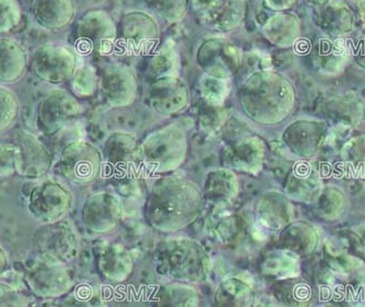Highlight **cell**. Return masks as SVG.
Wrapping results in <instances>:
<instances>
[{
  "label": "cell",
  "mask_w": 365,
  "mask_h": 307,
  "mask_svg": "<svg viewBox=\"0 0 365 307\" xmlns=\"http://www.w3.org/2000/svg\"><path fill=\"white\" fill-rule=\"evenodd\" d=\"M98 80L91 67H82L73 76V89L77 95L91 96L96 92Z\"/></svg>",
  "instance_id": "74e56055"
},
{
  "label": "cell",
  "mask_w": 365,
  "mask_h": 307,
  "mask_svg": "<svg viewBox=\"0 0 365 307\" xmlns=\"http://www.w3.org/2000/svg\"><path fill=\"white\" fill-rule=\"evenodd\" d=\"M245 0H222L220 6L206 19L211 28L225 33L239 28L245 19Z\"/></svg>",
  "instance_id": "83f0119b"
},
{
  "label": "cell",
  "mask_w": 365,
  "mask_h": 307,
  "mask_svg": "<svg viewBox=\"0 0 365 307\" xmlns=\"http://www.w3.org/2000/svg\"><path fill=\"white\" fill-rule=\"evenodd\" d=\"M354 57L356 63L362 68L365 69V34L356 42V48H354Z\"/></svg>",
  "instance_id": "b9f144b4"
},
{
  "label": "cell",
  "mask_w": 365,
  "mask_h": 307,
  "mask_svg": "<svg viewBox=\"0 0 365 307\" xmlns=\"http://www.w3.org/2000/svg\"><path fill=\"white\" fill-rule=\"evenodd\" d=\"M281 247L299 257L307 255L315 249L317 235L311 225L303 222H294L287 225L280 235Z\"/></svg>",
  "instance_id": "484cf974"
},
{
  "label": "cell",
  "mask_w": 365,
  "mask_h": 307,
  "mask_svg": "<svg viewBox=\"0 0 365 307\" xmlns=\"http://www.w3.org/2000/svg\"><path fill=\"white\" fill-rule=\"evenodd\" d=\"M198 90L205 103L215 106L223 105L230 94L229 80L205 75L199 80Z\"/></svg>",
  "instance_id": "d6a6232c"
},
{
  "label": "cell",
  "mask_w": 365,
  "mask_h": 307,
  "mask_svg": "<svg viewBox=\"0 0 365 307\" xmlns=\"http://www.w3.org/2000/svg\"><path fill=\"white\" fill-rule=\"evenodd\" d=\"M328 1H330V0H307V3L315 6V7H317V6L323 5V4L328 3Z\"/></svg>",
  "instance_id": "ee69618b"
},
{
  "label": "cell",
  "mask_w": 365,
  "mask_h": 307,
  "mask_svg": "<svg viewBox=\"0 0 365 307\" xmlns=\"http://www.w3.org/2000/svg\"><path fill=\"white\" fill-rule=\"evenodd\" d=\"M178 65L180 59L173 43H168L153 55L148 66V73L153 79L165 76H178Z\"/></svg>",
  "instance_id": "1f68e13d"
},
{
  "label": "cell",
  "mask_w": 365,
  "mask_h": 307,
  "mask_svg": "<svg viewBox=\"0 0 365 307\" xmlns=\"http://www.w3.org/2000/svg\"><path fill=\"white\" fill-rule=\"evenodd\" d=\"M160 38L155 18L143 11L124 14L118 26V40L131 54H145L153 50Z\"/></svg>",
  "instance_id": "ba28073f"
},
{
  "label": "cell",
  "mask_w": 365,
  "mask_h": 307,
  "mask_svg": "<svg viewBox=\"0 0 365 307\" xmlns=\"http://www.w3.org/2000/svg\"><path fill=\"white\" fill-rule=\"evenodd\" d=\"M33 16L36 21L49 30L63 28L75 16L73 0H36Z\"/></svg>",
  "instance_id": "44dd1931"
},
{
  "label": "cell",
  "mask_w": 365,
  "mask_h": 307,
  "mask_svg": "<svg viewBox=\"0 0 365 307\" xmlns=\"http://www.w3.org/2000/svg\"><path fill=\"white\" fill-rule=\"evenodd\" d=\"M18 103L14 94L7 90L0 89V124L9 122L14 118Z\"/></svg>",
  "instance_id": "ab89813d"
},
{
  "label": "cell",
  "mask_w": 365,
  "mask_h": 307,
  "mask_svg": "<svg viewBox=\"0 0 365 307\" xmlns=\"http://www.w3.org/2000/svg\"><path fill=\"white\" fill-rule=\"evenodd\" d=\"M26 53L19 43L11 38H0V80L14 81L24 73Z\"/></svg>",
  "instance_id": "f1b7e54d"
},
{
  "label": "cell",
  "mask_w": 365,
  "mask_h": 307,
  "mask_svg": "<svg viewBox=\"0 0 365 307\" xmlns=\"http://www.w3.org/2000/svg\"><path fill=\"white\" fill-rule=\"evenodd\" d=\"M266 147L257 136L245 137L225 147L221 162L227 169L239 173L257 176L264 167Z\"/></svg>",
  "instance_id": "7c38bea8"
},
{
  "label": "cell",
  "mask_w": 365,
  "mask_h": 307,
  "mask_svg": "<svg viewBox=\"0 0 365 307\" xmlns=\"http://www.w3.org/2000/svg\"><path fill=\"white\" fill-rule=\"evenodd\" d=\"M145 7L164 21H178L185 16L190 0H143Z\"/></svg>",
  "instance_id": "836d02e7"
},
{
  "label": "cell",
  "mask_w": 365,
  "mask_h": 307,
  "mask_svg": "<svg viewBox=\"0 0 365 307\" xmlns=\"http://www.w3.org/2000/svg\"><path fill=\"white\" fill-rule=\"evenodd\" d=\"M227 120V110L225 106L210 105L205 103L198 114L199 126L207 132H215L225 125Z\"/></svg>",
  "instance_id": "8d00e7d4"
},
{
  "label": "cell",
  "mask_w": 365,
  "mask_h": 307,
  "mask_svg": "<svg viewBox=\"0 0 365 307\" xmlns=\"http://www.w3.org/2000/svg\"><path fill=\"white\" fill-rule=\"evenodd\" d=\"M157 303L163 306H198L200 296L190 284L174 280L159 288Z\"/></svg>",
  "instance_id": "4dcf8cb0"
},
{
  "label": "cell",
  "mask_w": 365,
  "mask_h": 307,
  "mask_svg": "<svg viewBox=\"0 0 365 307\" xmlns=\"http://www.w3.org/2000/svg\"><path fill=\"white\" fill-rule=\"evenodd\" d=\"M96 261L102 277L113 283L126 281L134 271L133 256L118 243L102 245L96 255Z\"/></svg>",
  "instance_id": "9a60e30c"
},
{
  "label": "cell",
  "mask_w": 365,
  "mask_h": 307,
  "mask_svg": "<svg viewBox=\"0 0 365 307\" xmlns=\"http://www.w3.org/2000/svg\"><path fill=\"white\" fill-rule=\"evenodd\" d=\"M344 160L354 176H365V137L346 143L344 148Z\"/></svg>",
  "instance_id": "e575fe53"
},
{
  "label": "cell",
  "mask_w": 365,
  "mask_h": 307,
  "mask_svg": "<svg viewBox=\"0 0 365 307\" xmlns=\"http://www.w3.org/2000/svg\"><path fill=\"white\" fill-rule=\"evenodd\" d=\"M204 207L202 190L194 182L165 176L155 182L148 196L145 217L158 232L176 233L196 221Z\"/></svg>",
  "instance_id": "6da1fadb"
},
{
  "label": "cell",
  "mask_w": 365,
  "mask_h": 307,
  "mask_svg": "<svg viewBox=\"0 0 365 307\" xmlns=\"http://www.w3.org/2000/svg\"><path fill=\"white\" fill-rule=\"evenodd\" d=\"M33 65L36 73L45 80L61 83L75 73L77 56L67 47L48 44L36 51Z\"/></svg>",
  "instance_id": "5bb4252c"
},
{
  "label": "cell",
  "mask_w": 365,
  "mask_h": 307,
  "mask_svg": "<svg viewBox=\"0 0 365 307\" xmlns=\"http://www.w3.org/2000/svg\"><path fill=\"white\" fill-rule=\"evenodd\" d=\"M255 214L264 228L272 231L284 230L293 220V207L286 196L270 190L258 198Z\"/></svg>",
  "instance_id": "2e32d148"
},
{
  "label": "cell",
  "mask_w": 365,
  "mask_h": 307,
  "mask_svg": "<svg viewBox=\"0 0 365 307\" xmlns=\"http://www.w3.org/2000/svg\"><path fill=\"white\" fill-rule=\"evenodd\" d=\"M260 274L278 280L297 278L300 274L299 259L287 249H276L264 253L258 264Z\"/></svg>",
  "instance_id": "cb8c5ba5"
},
{
  "label": "cell",
  "mask_w": 365,
  "mask_h": 307,
  "mask_svg": "<svg viewBox=\"0 0 365 307\" xmlns=\"http://www.w3.org/2000/svg\"><path fill=\"white\" fill-rule=\"evenodd\" d=\"M240 192V182L237 173L227 167L209 171L205 179V202L215 207H230L237 199Z\"/></svg>",
  "instance_id": "e0dca14e"
},
{
  "label": "cell",
  "mask_w": 365,
  "mask_h": 307,
  "mask_svg": "<svg viewBox=\"0 0 365 307\" xmlns=\"http://www.w3.org/2000/svg\"><path fill=\"white\" fill-rule=\"evenodd\" d=\"M140 147L143 167L151 174L175 171L185 162L188 151L187 130L172 123L148 135Z\"/></svg>",
  "instance_id": "277c9868"
},
{
  "label": "cell",
  "mask_w": 365,
  "mask_h": 307,
  "mask_svg": "<svg viewBox=\"0 0 365 307\" xmlns=\"http://www.w3.org/2000/svg\"><path fill=\"white\" fill-rule=\"evenodd\" d=\"M148 100L151 108L160 115H174L190 105V89L178 76L155 78L148 91Z\"/></svg>",
  "instance_id": "8fae6325"
},
{
  "label": "cell",
  "mask_w": 365,
  "mask_h": 307,
  "mask_svg": "<svg viewBox=\"0 0 365 307\" xmlns=\"http://www.w3.org/2000/svg\"><path fill=\"white\" fill-rule=\"evenodd\" d=\"M63 169L69 181L76 185H89L101 174L103 157L91 143H73L63 153Z\"/></svg>",
  "instance_id": "9c48e42d"
},
{
  "label": "cell",
  "mask_w": 365,
  "mask_h": 307,
  "mask_svg": "<svg viewBox=\"0 0 365 307\" xmlns=\"http://www.w3.org/2000/svg\"><path fill=\"white\" fill-rule=\"evenodd\" d=\"M348 58V50L341 40L321 38L314 50V59L323 73H334L341 71Z\"/></svg>",
  "instance_id": "4316f807"
},
{
  "label": "cell",
  "mask_w": 365,
  "mask_h": 307,
  "mask_svg": "<svg viewBox=\"0 0 365 307\" xmlns=\"http://www.w3.org/2000/svg\"><path fill=\"white\" fill-rule=\"evenodd\" d=\"M287 195L301 202H313L321 195V182L317 172L307 163L294 165L284 186Z\"/></svg>",
  "instance_id": "d6986e66"
},
{
  "label": "cell",
  "mask_w": 365,
  "mask_h": 307,
  "mask_svg": "<svg viewBox=\"0 0 365 307\" xmlns=\"http://www.w3.org/2000/svg\"><path fill=\"white\" fill-rule=\"evenodd\" d=\"M118 40V26L102 10L88 12L77 26V51L81 54L108 55Z\"/></svg>",
  "instance_id": "8992f818"
},
{
  "label": "cell",
  "mask_w": 365,
  "mask_h": 307,
  "mask_svg": "<svg viewBox=\"0 0 365 307\" xmlns=\"http://www.w3.org/2000/svg\"><path fill=\"white\" fill-rule=\"evenodd\" d=\"M237 101L252 122L272 126L284 122L292 112L294 88L286 76L276 71H256L240 88Z\"/></svg>",
  "instance_id": "7a4b0ae2"
},
{
  "label": "cell",
  "mask_w": 365,
  "mask_h": 307,
  "mask_svg": "<svg viewBox=\"0 0 365 307\" xmlns=\"http://www.w3.org/2000/svg\"><path fill=\"white\" fill-rule=\"evenodd\" d=\"M20 17L21 11L16 0H0V33L16 28Z\"/></svg>",
  "instance_id": "f35d334b"
},
{
  "label": "cell",
  "mask_w": 365,
  "mask_h": 307,
  "mask_svg": "<svg viewBox=\"0 0 365 307\" xmlns=\"http://www.w3.org/2000/svg\"><path fill=\"white\" fill-rule=\"evenodd\" d=\"M295 1L297 0H264V3L270 9L279 10V11H282V10L289 9V8L292 7Z\"/></svg>",
  "instance_id": "7bdbcfd3"
},
{
  "label": "cell",
  "mask_w": 365,
  "mask_h": 307,
  "mask_svg": "<svg viewBox=\"0 0 365 307\" xmlns=\"http://www.w3.org/2000/svg\"><path fill=\"white\" fill-rule=\"evenodd\" d=\"M124 217V207L120 198L112 192H98L83 207L82 220L96 234H108L120 227Z\"/></svg>",
  "instance_id": "30bf717a"
},
{
  "label": "cell",
  "mask_w": 365,
  "mask_h": 307,
  "mask_svg": "<svg viewBox=\"0 0 365 307\" xmlns=\"http://www.w3.org/2000/svg\"><path fill=\"white\" fill-rule=\"evenodd\" d=\"M103 165L116 179L135 177L143 167L136 137L129 132H113L104 143Z\"/></svg>",
  "instance_id": "52a82bcc"
},
{
  "label": "cell",
  "mask_w": 365,
  "mask_h": 307,
  "mask_svg": "<svg viewBox=\"0 0 365 307\" xmlns=\"http://www.w3.org/2000/svg\"><path fill=\"white\" fill-rule=\"evenodd\" d=\"M45 116L55 125H65L77 118L79 104L71 94L57 91L51 94L44 105Z\"/></svg>",
  "instance_id": "f546056e"
},
{
  "label": "cell",
  "mask_w": 365,
  "mask_h": 307,
  "mask_svg": "<svg viewBox=\"0 0 365 307\" xmlns=\"http://www.w3.org/2000/svg\"><path fill=\"white\" fill-rule=\"evenodd\" d=\"M284 281L274 290L279 301L284 304H301L309 298V286L295 282L294 278H289Z\"/></svg>",
  "instance_id": "d590c367"
},
{
  "label": "cell",
  "mask_w": 365,
  "mask_h": 307,
  "mask_svg": "<svg viewBox=\"0 0 365 307\" xmlns=\"http://www.w3.org/2000/svg\"><path fill=\"white\" fill-rule=\"evenodd\" d=\"M221 1L222 0H190L192 9L205 18L209 17L220 6Z\"/></svg>",
  "instance_id": "60d3db41"
},
{
  "label": "cell",
  "mask_w": 365,
  "mask_h": 307,
  "mask_svg": "<svg viewBox=\"0 0 365 307\" xmlns=\"http://www.w3.org/2000/svg\"><path fill=\"white\" fill-rule=\"evenodd\" d=\"M213 298L218 306H253L255 292L245 278L232 276L220 282Z\"/></svg>",
  "instance_id": "7402d4cb"
},
{
  "label": "cell",
  "mask_w": 365,
  "mask_h": 307,
  "mask_svg": "<svg viewBox=\"0 0 365 307\" xmlns=\"http://www.w3.org/2000/svg\"><path fill=\"white\" fill-rule=\"evenodd\" d=\"M153 261L160 274L185 283L207 281L212 267L206 249L188 237H173L159 243Z\"/></svg>",
  "instance_id": "3957f363"
},
{
  "label": "cell",
  "mask_w": 365,
  "mask_h": 307,
  "mask_svg": "<svg viewBox=\"0 0 365 307\" xmlns=\"http://www.w3.org/2000/svg\"><path fill=\"white\" fill-rule=\"evenodd\" d=\"M196 61L205 75L229 80L241 67L242 52L235 43L227 38L212 36L199 45Z\"/></svg>",
  "instance_id": "5b68a950"
},
{
  "label": "cell",
  "mask_w": 365,
  "mask_h": 307,
  "mask_svg": "<svg viewBox=\"0 0 365 307\" xmlns=\"http://www.w3.org/2000/svg\"><path fill=\"white\" fill-rule=\"evenodd\" d=\"M300 22L292 14H274L262 26V33L272 44L278 47H290L300 36Z\"/></svg>",
  "instance_id": "603a6c76"
},
{
  "label": "cell",
  "mask_w": 365,
  "mask_h": 307,
  "mask_svg": "<svg viewBox=\"0 0 365 307\" xmlns=\"http://www.w3.org/2000/svg\"><path fill=\"white\" fill-rule=\"evenodd\" d=\"M101 92L112 108H126L136 100L138 83L134 71L123 63H110L102 71Z\"/></svg>",
  "instance_id": "4fadbf2b"
},
{
  "label": "cell",
  "mask_w": 365,
  "mask_h": 307,
  "mask_svg": "<svg viewBox=\"0 0 365 307\" xmlns=\"http://www.w3.org/2000/svg\"><path fill=\"white\" fill-rule=\"evenodd\" d=\"M206 224L208 234L223 245L233 244L241 235V219L229 207H215L207 217Z\"/></svg>",
  "instance_id": "ffe728a7"
},
{
  "label": "cell",
  "mask_w": 365,
  "mask_h": 307,
  "mask_svg": "<svg viewBox=\"0 0 365 307\" xmlns=\"http://www.w3.org/2000/svg\"><path fill=\"white\" fill-rule=\"evenodd\" d=\"M323 137L324 127L321 123L297 120L284 129L282 140L294 155L309 157L319 150Z\"/></svg>",
  "instance_id": "ac0fdd59"
},
{
  "label": "cell",
  "mask_w": 365,
  "mask_h": 307,
  "mask_svg": "<svg viewBox=\"0 0 365 307\" xmlns=\"http://www.w3.org/2000/svg\"><path fill=\"white\" fill-rule=\"evenodd\" d=\"M317 7L319 10L317 18L319 26L328 36H342L351 31L354 16L346 6L328 1Z\"/></svg>",
  "instance_id": "d4e9b609"
}]
</instances>
